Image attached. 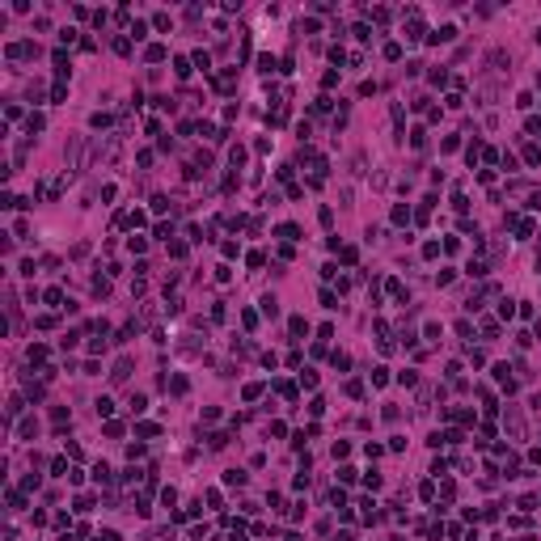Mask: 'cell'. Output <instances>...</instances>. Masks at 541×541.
I'll list each match as a JSON object with an SVG mask.
<instances>
[{
    "mask_svg": "<svg viewBox=\"0 0 541 541\" xmlns=\"http://www.w3.org/2000/svg\"><path fill=\"white\" fill-rule=\"evenodd\" d=\"M127 372H131V359H119V368H114V372H110V376H114V381H123V376H127Z\"/></svg>",
    "mask_w": 541,
    "mask_h": 541,
    "instance_id": "obj_2",
    "label": "cell"
},
{
    "mask_svg": "<svg viewBox=\"0 0 541 541\" xmlns=\"http://www.w3.org/2000/svg\"><path fill=\"white\" fill-rule=\"evenodd\" d=\"M224 482H229V486H241V482H246V474H241V469H229V474H224Z\"/></svg>",
    "mask_w": 541,
    "mask_h": 541,
    "instance_id": "obj_4",
    "label": "cell"
},
{
    "mask_svg": "<svg viewBox=\"0 0 541 541\" xmlns=\"http://www.w3.org/2000/svg\"><path fill=\"white\" fill-rule=\"evenodd\" d=\"M279 237H283V241H296V237H300V229H296V224H283V229H279Z\"/></svg>",
    "mask_w": 541,
    "mask_h": 541,
    "instance_id": "obj_3",
    "label": "cell"
},
{
    "mask_svg": "<svg viewBox=\"0 0 541 541\" xmlns=\"http://www.w3.org/2000/svg\"><path fill=\"white\" fill-rule=\"evenodd\" d=\"M263 313H266V317H275V313H279V305H275V296H266V300H263Z\"/></svg>",
    "mask_w": 541,
    "mask_h": 541,
    "instance_id": "obj_5",
    "label": "cell"
},
{
    "mask_svg": "<svg viewBox=\"0 0 541 541\" xmlns=\"http://www.w3.org/2000/svg\"><path fill=\"white\" fill-rule=\"evenodd\" d=\"M508 432H511V435H520V432H525V423H520V415H516V410L508 415Z\"/></svg>",
    "mask_w": 541,
    "mask_h": 541,
    "instance_id": "obj_1",
    "label": "cell"
}]
</instances>
